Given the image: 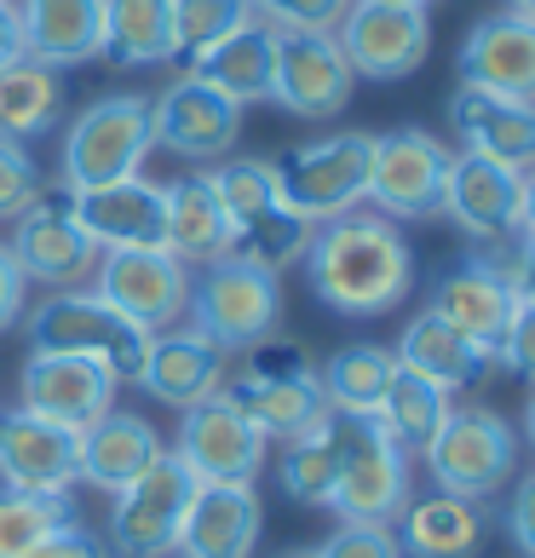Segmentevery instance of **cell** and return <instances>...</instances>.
Listing matches in <instances>:
<instances>
[{"instance_id":"obj_9","label":"cell","mask_w":535,"mask_h":558,"mask_svg":"<svg viewBox=\"0 0 535 558\" xmlns=\"http://www.w3.org/2000/svg\"><path fill=\"white\" fill-rule=\"evenodd\" d=\"M191 495H196L191 466L173 449H161L127 489H115V507H110L115 558H173L184 512H191Z\"/></svg>"},{"instance_id":"obj_34","label":"cell","mask_w":535,"mask_h":558,"mask_svg":"<svg viewBox=\"0 0 535 558\" xmlns=\"http://www.w3.org/2000/svg\"><path fill=\"white\" fill-rule=\"evenodd\" d=\"M392 375H398L392 345H368L363 340V345L335 351V357L317 368L328 415H375L380 398H386V386H392Z\"/></svg>"},{"instance_id":"obj_39","label":"cell","mask_w":535,"mask_h":558,"mask_svg":"<svg viewBox=\"0 0 535 558\" xmlns=\"http://www.w3.org/2000/svg\"><path fill=\"white\" fill-rule=\"evenodd\" d=\"M208 179H214V191H219V202H224L231 236H236L248 219H259L265 208H277V202H282V196H277L271 161H259V156H224Z\"/></svg>"},{"instance_id":"obj_41","label":"cell","mask_w":535,"mask_h":558,"mask_svg":"<svg viewBox=\"0 0 535 558\" xmlns=\"http://www.w3.org/2000/svg\"><path fill=\"white\" fill-rule=\"evenodd\" d=\"M47 191H40V168L35 156L24 150L17 138H0V219H17L29 208V202H40Z\"/></svg>"},{"instance_id":"obj_31","label":"cell","mask_w":535,"mask_h":558,"mask_svg":"<svg viewBox=\"0 0 535 558\" xmlns=\"http://www.w3.org/2000/svg\"><path fill=\"white\" fill-rule=\"evenodd\" d=\"M398 547L403 558H472L489 535L484 501H461V495H426L398 512Z\"/></svg>"},{"instance_id":"obj_12","label":"cell","mask_w":535,"mask_h":558,"mask_svg":"<svg viewBox=\"0 0 535 558\" xmlns=\"http://www.w3.org/2000/svg\"><path fill=\"white\" fill-rule=\"evenodd\" d=\"M179 461L191 466L196 484H254L259 466H265V449L271 438L242 415V409L214 391V398H202L191 409H179Z\"/></svg>"},{"instance_id":"obj_10","label":"cell","mask_w":535,"mask_h":558,"mask_svg":"<svg viewBox=\"0 0 535 558\" xmlns=\"http://www.w3.org/2000/svg\"><path fill=\"white\" fill-rule=\"evenodd\" d=\"M98 300H110L127 323H138L144 335H161V328L184 323V305H191V265L173 259L168 247H105L93 265Z\"/></svg>"},{"instance_id":"obj_35","label":"cell","mask_w":535,"mask_h":558,"mask_svg":"<svg viewBox=\"0 0 535 558\" xmlns=\"http://www.w3.org/2000/svg\"><path fill=\"white\" fill-rule=\"evenodd\" d=\"M449 409L455 403H449L443 386H431L421 375H409V368H398L392 386H386V398H380V409H375V421L386 426V438H392L398 449L426 454V444L438 438V426L449 421Z\"/></svg>"},{"instance_id":"obj_4","label":"cell","mask_w":535,"mask_h":558,"mask_svg":"<svg viewBox=\"0 0 535 558\" xmlns=\"http://www.w3.org/2000/svg\"><path fill=\"white\" fill-rule=\"evenodd\" d=\"M196 335H208L224 357L236 351H254L259 340L277 335L282 323V288L271 271L224 254L214 265H196L191 271V305H184Z\"/></svg>"},{"instance_id":"obj_25","label":"cell","mask_w":535,"mask_h":558,"mask_svg":"<svg viewBox=\"0 0 535 558\" xmlns=\"http://www.w3.org/2000/svg\"><path fill=\"white\" fill-rule=\"evenodd\" d=\"M224 368H231V357L184 323V328L150 335V357L138 368V386L168 409H191L202 398H214V391H224Z\"/></svg>"},{"instance_id":"obj_8","label":"cell","mask_w":535,"mask_h":558,"mask_svg":"<svg viewBox=\"0 0 535 558\" xmlns=\"http://www.w3.org/2000/svg\"><path fill=\"white\" fill-rule=\"evenodd\" d=\"M368 161H375V133H328L312 144H294L271 161L282 208H294L305 225L352 214L368 191Z\"/></svg>"},{"instance_id":"obj_28","label":"cell","mask_w":535,"mask_h":558,"mask_svg":"<svg viewBox=\"0 0 535 558\" xmlns=\"http://www.w3.org/2000/svg\"><path fill=\"white\" fill-rule=\"evenodd\" d=\"M191 75H202L208 87H219L224 98H236L242 110L248 105H271V70H277V29L248 17L242 29H231L224 40H214L208 52H196Z\"/></svg>"},{"instance_id":"obj_17","label":"cell","mask_w":535,"mask_h":558,"mask_svg":"<svg viewBox=\"0 0 535 558\" xmlns=\"http://www.w3.org/2000/svg\"><path fill=\"white\" fill-rule=\"evenodd\" d=\"M12 259H17V271H24L29 282L40 288H81L93 277V265H98V242L81 231V219L70 214V196L58 202V196H40L29 202L24 214L12 219Z\"/></svg>"},{"instance_id":"obj_18","label":"cell","mask_w":535,"mask_h":558,"mask_svg":"<svg viewBox=\"0 0 535 558\" xmlns=\"http://www.w3.org/2000/svg\"><path fill=\"white\" fill-rule=\"evenodd\" d=\"M512 305H519V294H512V282H507V259H496V254H466V259L449 265V271H438L426 312L443 317L449 328H461L472 345L496 357Z\"/></svg>"},{"instance_id":"obj_33","label":"cell","mask_w":535,"mask_h":558,"mask_svg":"<svg viewBox=\"0 0 535 558\" xmlns=\"http://www.w3.org/2000/svg\"><path fill=\"white\" fill-rule=\"evenodd\" d=\"M105 64L150 70L173 58V0H105Z\"/></svg>"},{"instance_id":"obj_52","label":"cell","mask_w":535,"mask_h":558,"mask_svg":"<svg viewBox=\"0 0 535 558\" xmlns=\"http://www.w3.org/2000/svg\"><path fill=\"white\" fill-rule=\"evenodd\" d=\"M507 7L519 12V17H535V0H507Z\"/></svg>"},{"instance_id":"obj_23","label":"cell","mask_w":535,"mask_h":558,"mask_svg":"<svg viewBox=\"0 0 535 558\" xmlns=\"http://www.w3.org/2000/svg\"><path fill=\"white\" fill-rule=\"evenodd\" d=\"M70 214L81 219V231L105 247H161V225H168V202H161L156 179H115L98 191H70Z\"/></svg>"},{"instance_id":"obj_3","label":"cell","mask_w":535,"mask_h":558,"mask_svg":"<svg viewBox=\"0 0 535 558\" xmlns=\"http://www.w3.org/2000/svg\"><path fill=\"white\" fill-rule=\"evenodd\" d=\"M242 375L224 386V398H231L242 415H248L265 438H300V432H312L328 421V398H323V380L312 357H305V345L294 340H259L254 351H242Z\"/></svg>"},{"instance_id":"obj_6","label":"cell","mask_w":535,"mask_h":558,"mask_svg":"<svg viewBox=\"0 0 535 558\" xmlns=\"http://www.w3.org/2000/svg\"><path fill=\"white\" fill-rule=\"evenodd\" d=\"M426 472L443 495L489 501L519 472V432H512L507 415H496L484 403H455L449 421L438 426V438L426 444Z\"/></svg>"},{"instance_id":"obj_1","label":"cell","mask_w":535,"mask_h":558,"mask_svg":"<svg viewBox=\"0 0 535 558\" xmlns=\"http://www.w3.org/2000/svg\"><path fill=\"white\" fill-rule=\"evenodd\" d=\"M305 282L340 317H386L415 288V247L403 242L398 219L386 214H340L312 225L305 242Z\"/></svg>"},{"instance_id":"obj_24","label":"cell","mask_w":535,"mask_h":558,"mask_svg":"<svg viewBox=\"0 0 535 558\" xmlns=\"http://www.w3.org/2000/svg\"><path fill=\"white\" fill-rule=\"evenodd\" d=\"M265 507L254 484H196L179 530V558H254Z\"/></svg>"},{"instance_id":"obj_15","label":"cell","mask_w":535,"mask_h":558,"mask_svg":"<svg viewBox=\"0 0 535 558\" xmlns=\"http://www.w3.org/2000/svg\"><path fill=\"white\" fill-rule=\"evenodd\" d=\"M150 121H156L161 150H173L179 161H196V168L224 161L242 138V105L224 98L219 87H208V81L191 75V70L161 87V98L150 105Z\"/></svg>"},{"instance_id":"obj_7","label":"cell","mask_w":535,"mask_h":558,"mask_svg":"<svg viewBox=\"0 0 535 558\" xmlns=\"http://www.w3.org/2000/svg\"><path fill=\"white\" fill-rule=\"evenodd\" d=\"M340 432V478H335V507L340 524H398V512L415 501L409 495V449L386 438L375 415H335Z\"/></svg>"},{"instance_id":"obj_21","label":"cell","mask_w":535,"mask_h":558,"mask_svg":"<svg viewBox=\"0 0 535 558\" xmlns=\"http://www.w3.org/2000/svg\"><path fill=\"white\" fill-rule=\"evenodd\" d=\"M455 70L466 87L501 93V98H524L535 105V17L519 12H484L478 24L466 29Z\"/></svg>"},{"instance_id":"obj_48","label":"cell","mask_w":535,"mask_h":558,"mask_svg":"<svg viewBox=\"0 0 535 558\" xmlns=\"http://www.w3.org/2000/svg\"><path fill=\"white\" fill-rule=\"evenodd\" d=\"M507 282H512V294H519V300L535 305V236H524L507 254Z\"/></svg>"},{"instance_id":"obj_26","label":"cell","mask_w":535,"mask_h":558,"mask_svg":"<svg viewBox=\"0 0 535 558\" xmlns=\"http://www.w3.org/2000/svg\"><path fill=\"white\" fill-rule=\"evenodd\" d=\"M24 52L52 70L93 64L105 52V0H17Z\"/></svg>"},{"instance_id":"obj_32","label":"cell","mask_w":535,"mask_h":558,"mask_svg":"<svg viewBox=\"0 0 535 558\" xmlns=\"http://www.w3.org/2000/svg\"><path fill=\"white\" fill-rule=\"evenodd\" d=\"M64 70L40 64V58L17 52L12 64H0V138L29 144L40 133H52L64 121Z\"/></svg>"},{"instance_id":"obj_11","label":"cell","mask_w":535,"mask_h":558,"mask_svg":"<svg viewBox=\"0 0 535 558\" xmlns=\"http://www.w3.org/2000/svg\"><path fill=\"white\" fill-rule=\"evenodd\" d=\"M357 75L345 64L335 29H277L271 105L300 121H335L352 105Z\"/></svg>"},{"instance_id":"obj_20","label":"cell","mask_w":535,"mask_h":558,"mask_svg":"<svg viewBox=\"0 0 535 558\" xmlns=\"http://www.w3.org/2000/svg\"><path fill=\"white\" fill-rule=\"evenodd\" d=\"M70 484H81V432L29 409H0V489L70 495Z\"/></svg>"},{"instance_id":"obj_44","label":"cell","mask_w":535,"mask_h":558,"mask_svg":"<svg viewBox=\"0 0 535 558\" xmlns=\"http://www.w3.org/2000/svg\"><path fill=\"white\" fill-rule=\"evenodd\" d=\"M496 363L512 368V375H524V380H535V305H530V300L512 305L507 335H501V345H496Z\"/></svg>"},{"instance_id":"obj_16","label":"cell","mask_w":535,"mask_h":558,"mask_svg":"<svg viewBox=\"0 0 535 558\" xmlns=\"http://www.w3.org/2000/svg\"><path fill=\"white\" fill-rule=\"evenodd\" d=\"M115 375L93 357H64V351H29L24 368H17V409L52 421V426H70V432H87L98 415L115 409Z\"/></svg>"},{"instance_id":"obj_29","label":"cell","mask_w":535,"mask_h":558,"mask_svg":"<svg viewBox=\"0 0 535 558\" xmlns=\"http://www.w3.org/2000/svg\"><path fill=\"white\" fill-rule=\"evenodd\" d=\"M392 357H398V368H409V375L443 386L449 398H455V391H466V386H478L489 368H496V357H489V351H478V345L461 335V328H449L443 317H431V312L409 317V328L398 335Z\"/></svg>"},{"instance_id":"obj_46","label":"cell","mask_w":535,"mask_h":558,"mask_svg":"<svg viewBox=\"0 0 535 558\" xmlns=\"http://www.w3.org/2000/svg\"><path fill=\"white\" fill-rule=\"evenodd\" d=\"M24 300H29V277L17 271L12 247L0 242V335H7V328H17V323H24Z\"/></svg>"},{"instance_id":"obj_50","label":"cell","mask_w":535,"mask_h":558,"mask_svg":"<svg viewBox=\"0 0 535 558\" xmlns=\"http://www.w3.org/2000/svg\"><path fill=\"white\" fill-rule=\"evenodd\" d=\"M519 236H535V168L524 173V219H519Z\"/></svg>"},{"instance_id":"obj_49","label":"cell","mask_w":535,"mask_h":558,"mask_svg":"<svg viewBox=\"0 0 535 558\" xmlns=\"http://www.w3.org/2000/svg\"><path fill=\"white\" fill-rule=\"evenodd\" d=\"M17 52H24V29H17V7H12V0H0V64H12Z\"/></svg>"},{"instance_id":"obj_14","label":"cell","mask_w":535,"mask_h":558,"mask_svg":"<svg viewBox=\"0 0 535 558\" xmlns=\"http://www.w3.org/2000/svg\"><path fill=\"white\" fill-rule=\"evenodd\" d=\"M335 40L357 81H409L431 52V24L415 7H386V0H352L335 24Z\"/></svg>"},{"instance_id":"obj_45","label":"cell","mask_w":535,"mask_h":558,"mask_svg":"<svg viewBox=\"0 0 535 558\" xmlns=\"http://www.w3.org/2000/svg\"><path fill=\"white\" fill-rule=\"evenodd\" d=\"M507 535L524 558H535V472H524L512 501H507Z\"/></svg>"},{"instance_id":"obj_42","label":"cell","mask_w":535,"mask_h":558,"mask_svg":"<svg viewBox=\"0 0 535 558\" xmlns=\"http://www.w3.org/2000/svg\"><path fill=\"white\" fill-rule=\"evenodd\" d=\"M317 558H403L392 524H340L323 547H312Z\"/></svg>"},{"instance_id":"obj_36","label":"cell","mask_w":535,"mask_h":558,"mask_svg":"<svg viewBox=\"0 0 535 558\" xmlns=\"http://www.w3.org/2000/svg\"><path fill=\"white\" fill-rule=\"evenodd\" d=\"M335 478H340V432H335V415H328L323 426L288 438L277 461V484L300 507H328L335 501Z\"/></svg>"},{"instance_id":"obj_13","label":"cell","mask_w":535,"mask_h":558,"mask_svg":"<svg viewBox=\"0 0 535 558\" xmlns=\"http://www.w3.org/2000/svg\"><path fill=\"white\" fill-rule=\"evenodd\" d=\"M443 179H449V150L426 128H398L375 138V161H368V191L375 214L386 219H431L443 214Z\"/></svg>"},{"instance_id":"obj_38","label":"cell","mask_w":535,"mask_h":558,"mask_svg":"<svg viewBox=\"0 0 535 558\" xmlns=\"http://www.w3.org/2000/svg\"><path fill=\"white\" fill-rule=\"evenodd\" d=\"M305 242H312V225H305L294 208H282V202H277V208H265L259 219H248L231 236V254L277 277V271H288V265H300Z\"/></svg>"},{"instance_id":"obj_2","label":"cell","mask_w":535,"mask_h":558,"mask_svg":"<svg viewBox=\"0 0 535 558\" xmlns=\"http://www.w3.org/2000/svg\"><path fill=\"white\" fill-rule=\"evenodd\" d=\"M29 351H64V357H93L105 363L115 380L138 386V368L150 357V335L138 323H127L110 300H98L93 288H58L24 312Z\"/></svg>"},{"instance_id":"obj_22","label":"cell","mask_w":535,"mask_h":558,"mask_svg":"<svg viewBox=\"0 0 535 558\" xmlns=\"http://www.w3.org/2000/svg\"><path fill=\"white\" fill-rule=\"evenodd\" d=\"M449 128H455L461 150L472 156H489L512 173L535 168V105H524V98H501L461 81L449 93Z\"/></svg>"},{"instance_id":"obj_51","label":"cell","mask_w":535,"mask_h":558,"mask_svg":"<svg viewBox=\"0 0 535 558\" xmlns=\"http://www.w3.org/2000/svg\"><path fill=\"white\" fill-rule=\"evenodd\" d=\"M524 438H530V449H535V391H530V403H524Z\"/></svg>"},{"instance_id":"obj_30","label":"cell","mask_w":535,"mask_h":558,"mask_svg":"<svg viewBox=\"0 0 535 558\" xmlns=\"http://www.w3.org/2000/svg\"><path fill=\"white\" fill-rule=\"evenodd\" d=\"M156 454H161L156 426L144 415H133V409H110V415H98L81 432V484L115 495V489H127Z\"/></svg>"},{"instance_id":"obj_5","label":"cell","mask_w":535,"mask_h":558,"mask_svg":"<svg viewBox=\"0 0 535 558\" xmlns=\"http://www.w3.org/2000/svg\"><path fill=\"white\" fill-rule=\"evenodd\" d=\"M156 150L150 98L138 93H105L64 128V191H98V184L133 179Z\"/></svg>"},{"instance_id":"obj_40","label":"cell","mask_w":535,"mask_h":558,"mask_svg":"<svg viewBox=\"0 0 535 558\" xmlns=\"http://www.w3.org/2000/svg\"><path fill=\"white\" fill-rule=\"evenodd\" d=\"M254 17L248 0H173V58L191 64L196 52H208L214 40L242 29Z\"/></svg>"},{"instance_id":"obj_43","label":"cell","mask_w":535,"mask_h":558,"mask_svg":"<svg viewBox=\"0 0 535 558\" xmlns=\"http://www.w3.org/2000/svg\"><path fill=\"white\" fill-rule=\"evenodd\" d=\"M248 7L271 17V29H335L352 0H248Z\"/></svg>"},{"instance_id":"obj_19","label":"cell","mask_w":535,"mask_h":558,"mask_svg":"<svg viewBox=\"0 0 535 558\" xmlns=\"http://www.w3.org/2000/svg\"><path fill=\"white\" fill-rule=\"evenodd\" d=\"M443 214L455 219L472 242L501 247V242L519 236V219H524V173H512L489 156H472V150L449 156Z\"/></svg>"},{"instance_id":"obj_54","label":"cell","mask_w":535,"mask_h":558,"mask_svg":"<svg viewBox=\"0 0 535 558\" xmlns=\"http://www.w3.org/2000/svg\"><path fill=\"white\" fill-rule=\"evenodd\" d=\"M282 558H317V553H312V547H300V553H282Z\"/></svg>"},{"instance_id":"obj_47","label":"cell","mask_w":535,"mask_h":558,"mask_svg":"<svg viewBox=\"0 0 535 558\" xmlns=\"http://www.w3.org/2000/svg\"><path fill=\"white\" fill-rule=\"evenodd\" d=\"M29 558H105V542L87 530V524H70V530H58V535H47Z\"/></svg>"},{"instance_id":"obj_37","label":"cell","mask_w":535,"mask_h":558,"mask_svg":"<svg viewBox=\"0 0 535 558\" xmlns=\"http://www.w3.org/2000/svg\"><path fill=\"white\" fill-rule=\"evenodd\" d=\"M81 524L70 495H29V489H0V558H29L47 535Z\"/></svg>"},{"instance_id":"obj_53","label":"cell","mask_w":535,"mask_h":558,"mask_svg":"<svg viewBox=\"0 0 535 558\" xmlns=\"http://www.w3.org/2000/svg\"><path fill=\"white\" fill-rule=\"evenodd\" d=\"M386 7H415V12H426L431 0H386Z\"/></svg>"},{"instance_id":"obj_27","label":"cell","mask_w":535,"mask_h":558,"mask_svg":"<svg viewBox=\"0 0 535 558\" xmlns=\"http://www.w3.org/2000/svg\"><path fill=\"white\" fill-rule=\"evenodd\" d=\"M161 202H168L161 247L173 259H184L196 271V265H214L231 254V219H224V202H219L208 173H184L173 184H161Z\"/></svg>"}]
</instances>
